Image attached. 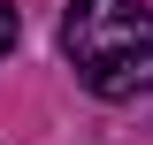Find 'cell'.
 <instances>
[{
  "mask_svg": "<svg viewBox=\"0 0 153 145\" xmlns=\"http://www.w3.org/2000/svg\"><path fill=\"white\" fill-rule=\"evenodd\" d=\"M61 54H69L84 92L138 99V92H153V8L146 0H69Z\"/></svg>",
  "mask_w": 153,
  "mask_h": 145,
  "instance_id": "obj_1",
  "label": "cell"
},
{
  "mask_svg": "<svg viewBox=\"0 0 153 145\" xmlns=\"http://www.w3.org/2000/svg\"><path fill=\"white\" fill-rule=\"evenodd\" d=\"M16 31H23V16H16V0H0V54L16 46Z\"/></svg>",
  "mask_w": 153,
  "mask_h": 145,
  "instance_id": "obj_2",
  "label": "cell"
}]
</instances>
